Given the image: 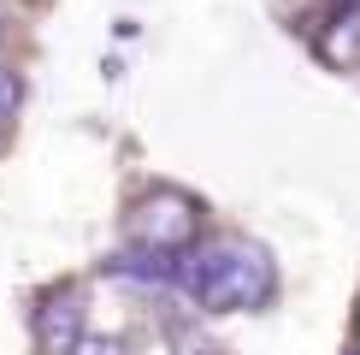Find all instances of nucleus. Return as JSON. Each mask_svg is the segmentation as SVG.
I'll return each instance as SVG.
<instances>
[{
	"instance_id": "obj_5",
	"label": "nucleus",
	"mask_w": 360,
	"mask_h": 355,
	"mask_svg": "<svg viewBox=\"0 0 360 355\" xmlns=\"http://www.w3.org/2000/svg\"><path fill=\"white\" fill-rule=\"evenodd\" d=\"M71 355H124V344H118V337H77Z\"/></svg>"
},
{
	"instance_id": "obj_6",
	"label": "nucleus",
	"mask_w": 360,
	"mask_h": 355,
	"mask_svg": "<svg viewBox=\"0 0 360 355\" xmlns=\"http://www.w3.org/2000/svg\"><path fill=\"white\" fill-rule=\"evenodd\" d=\"M201 355H219V349H213V344H207V349H201Z\"/></svg>"
},
{
	"instance_id": "obj_4",
	"label": "nucleus",
	"mask_w": 360,
	"mask_h": 355,
	"mask_svg": "<svg viewBox=\"0 0 360 355\" xmlns=\"http://www.w3.org/2000/svg\"><path fill=\"white\" fill-rule=\"evenodd\" d=\"M12 113H18V71L0 59V125H6Z\"/></svg>"
},
{
	"instance_id": "obj_3",
	"label": "nucleus",
	"mask_w": 360,
	"mask_h": 355,
	"mask_svg": "<svg viewBox=\"0 0 360 355\" xmlns=\"http://www.w3.org/2000/svg\"><path fill=\"white\" fill-rule=\"evenodd\" d=\"M36 337H41V349L48 355H71V344L83 337V302L77 296H48L41 302V314H36Z\"/></svg>"
},
{
	"instance_id": "obj_2",
	"label": "nucleus",
	"mask_w": 360,
	"mask_h": 355,
	"mask_svg": "<svg viewBox=\"0 0 360 355\" xmlns=\"http://www.w3.org/2000/svg\"><path fill=\"white\" fill-rule=\"evenodd\" d=\"M195 231H201V207L189 196H177V189H154V196H142L136 213H130V237H136L142 249H160V255L189 249Z\"/></svg>"
},
{
	"instance_id": "obj_7",
	"label": "nucleus",
	"mask_w": 360,
	"mask_h": 355,
	"mask_svg": "<svg viewBox=\"0 0 360 355\" xmlns=\"http://www.w3.org/2000/svg\"><path fill=\"white\" fill-rule=\"evenodd\" d=\"M354 6H360V0H354Z\"/></svg>"
},
{
	"instance_id": "obj_1",
	"label": "nucleus",
	"mask_w": 360,
	"mask_h": 355,
	"mask_svg": "<svg viewBox=\"0 0 360 355\" xmlns=\"http://www.w3.org/2000/svg\"><path fill=\"white\" fill-rule=\"evenodd\" d=\"M172 285H184L207 314H236V308L272 302L278 273H272V255L260 243H248V237H213L201 249H177Z\"/></svg>"
}]
</instances>
